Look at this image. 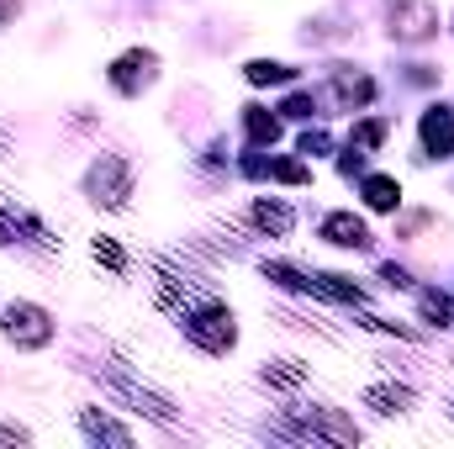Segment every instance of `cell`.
Wrapping results in <instances>:
<instances>
[{
  "instance_id": "83f0119b",
  "label": "cell",
  "mask_w": 454,
  "mask_h": 449,
  "mask_svg": "<svg viewBox=\"0 0 454 449\" xmlns=\"http://www.w3.org/2000/svg\"><path fill=\"white\" fill-rule=\"evenodd\" d=\"M364 159H370V154H359V148H348V143H343V148H339V175H343V180L364 175Z\"/></svg>"
},
{
  "instance_id": "7c38bea8",
  "label": "cell",
  "mask_w": 454,
  "mask_h": 449,
  "mask_svg": "<svg viewBox=\"0 0 454 449\" xmlns=\"http://www.w3.org/2000/svg\"><path fill=\"white\" fill-rule=\"evenodd\" d=\"M248 223L259 238H291L296 232V207L280 201V196H254L248 201Z\"/></svg>"
},
{
  "instance_id": "ffe728a7",
  "label": "cell",
  "mask_w": 454,
  "mask_h": 449,
  "mask_svg": "<svg viewBox=\"0 0 454 449\" xmlns=\"http://www.w3.org/2000/svg\"><path fill=\"white\" fill-rule=\"evenodd\" d=\"M243 80L248 85H296V64H280V59H248L243 64Z\"/></svg>"
},
{
  "instance_id": "1f68e13d",
  "label": "cell",
  "mask_w": 454,
  "mask_h": 449,
  "mask_svg": "<svg viewBox=\"0 0 454 449\" xmlns=\"http://www.w3.org/2000/svg\"><path fill=\"white\" fill-rule=\"evenodd\" d=\"M450 32H454V16H450Z\"/></svg>"
},
{
  "instance_id": "d6a6232c",
  "label": "cell",
  "mask_w": 454,
  "mask_h": 449,
  "mask_svg": "<svg viewBox=\"0 0 454 449\" xmlns=\"http://www.w3.org/2000/svg\"><path fill=\"white\" fill-rule=\"evenodd\" d=\"M450 413H454V402H450Z\"/></svg>"
},
{
  "instance_id": "4316f807",
  "label": "cell",
  "mask_w": 454,
  "mask_h": 449,
  "mask_svg": "<svg viewBox=\"0 0 454 449\" xmlns=\"http://www.w3.org/2000/svg\"><path fill=\"white\" fill-rule=\"evenodd\" d=\"M380 286H391V291H418V280H412L402 264H391V259L380 264Z\"/></svg>"
},
{
  "instance_id": "ac0fdd59",
  "label": "cell",
  "mask_w": 454,
  "mask_h": 449,
  "mask_svg": "<svg viewBox=\"0 0 454 449\" xmlns=\"http://www.w3.org/2000/svg\"><path fill=\"white\" fill-rule=\"evenodd\" d=\"M243 132H248V148H275L280 132H286V116L270 112V106H259V101H248V106H243Z\"/></svg>"
},
{
  "instance_id": "52a82bcc",
  "label": "cell",
  "mask_w": 454,
  "mask_h": 449,
  "mask_svg": "<svg viewBox=\"0 0 454 449\" xmlns=\"http://www.w3.org/2000/svg\"><path fill=\"white\" fill-rule=\"evenodd\" d=\"M386 32L396 43H428V37H439V5L434 0H386Z\"/></svg>"
},
{
  "instance_id": "603a6c76",
  "label": "cell",
  "mask_w": 454,
  "mask_h": 449,
  "mask_svg": "<svg viewBox=\"0 0 454 449\" xmlns=\"http://www.w3.org/2000/svg\"><path fill=\"white\" fill-rule=\"evenodd\" d=\"M90 259L101 264V270H112V275H127V248H121V238H112V232H96L90 238Z\"/></svg>"
},
{
  "instance_id": "cb8c5ba5",
  "label": "cell",
  "mask_w": 454,
  "mask_h": 449,
  "mask_svg": "<svg viewBox=\"0 0 454 449\" xmlns=\"http://www.w3.org/2000/svg\"><path fill=\"white\" fill-rule=\"evenodd\" d=\"M264 180H275V185H312V164L280 154V159H270V175H264Z\"/></svg>"
},
{
  "instance_id": "8992f818",
  "label": "cell",
  "mask_w": 454,
  "mask_h": 449,
  "mask_svg": "<svg viewBox=\"0 0 454 449\" xmlns=\"http://www.w3.org/2000/svg\"><path fill=\"white\" fill-rule=\"evenodd\" d=\"M106 85H112L121 101H137L143 91L159 85V53L143 48V43H137V48H121L112 64H106Z\"/></svg>"
},
{
  "instance_id": "8fae6325",
  "label": "cell",
  "mask_w": 454,
  "mask_h": 449,
  "mask_svg": "<svg viewBox=\"0 0 454 449\" xmlns=\"http://www.w3.org/2000/svg\"><path fill=\"white\" fill-rule=\"evenodd\" d=\"M328 91H333L339 112H364L375 101V80L364 69H354V64H333L328 69Z\"/></svg>"
},
{
  "instance_id": "f546056e",
  "label": "cell",
  "mask_w": 454,
  "mask_h": 449,
  "mask_svg": "<svg viewBox=\"0 0 454 449\" xmlns=\"http://www.w3.org/2000/svg\"><path fill=\"white\" fill-rule=\"evenodd\" d=\"M21 16V0H0V27H11Z\"/></svg>"
},
{
  "instance_id": "5bb4252c",
  "label": "cell",
  "mask_w": 454,
  "mask_h": 449,
  "mask_svg": "<svg viewBox=\"0 0 454 449\" xmlns=\"http://www.w3.org/2000/svg\"><path fill=\"white\" fill-rule=\"evenodd\" d=\"M74 423H80V434H85L90 445H112V449H132L137 445V434H132L127 423H116L106 407H80Z\"/></svg>"
},
{
  "instance_id": "7a4b0ae2",
  "label": "cell",
  "mask_w": 454,
  "mask_h": 449,
  "mask_svg": "<svg viewBox=\"0 0 454 449\" xmlns=\"http://www.w3.org/2000/svg\"><path fill=\"white\" fill-rule=\"evenodd\" d=\"M175 318H180V338L191 349H201L207 359H227L238 349V312L227 307L223 296H212V291L196 296L191 307H180Z\"/></svg>"
},
{
  "instance_id": "9a60e30c",
  "label": "cell",
  "mask_w": 454,
  "mask_h": 449,
  "mask_svg": "<svg viewBox=\"0 0 454 449\" xmlns=\"http://www.w3.org/2000/svg\"><path fill=\"white\" fill-rule=\"evenodd\" d=\"M359 201L364 212H380V217H396L402 212V180L396 175H359Z\"/></svg>"
},
{
  "instance_id": "2e32d148",
  "label": "cell",
  "mask_w": 454,
  "mask_h": 449,
  "mask_svg": "<svg viewBox=\"0 0 454 449\" xmlns=\"http://www.w3.org/2000/svg\"><path fill=\"white\" fill-rule=\"evenodd\" d=\"M312 296L317 302H343V307H364L370 302V291L354 275H339V270H312Z\"/></svg>"
},
{
  "instance_id": "d6986e66",
  "label": "cell",
  "mask_w": 454,
  "mask_h": 449,
  "mask_svg": "<svg viewBox=\"0 0 454 449\" xmlns=\"http://www.w3.org/2000/svg\"><path fill=\"white\" fill-rule=\"evenodd\" d=\"M259 275H264L270 286L291 291V296H312V270H301V264H291V259H259Z\"/></svg>"
},
{
  "instance_id": "30bf717a",
  "label": "cell",
  "mask_w": 454,
  "mask_h": 449,
  "mask_svg": "<svg viewBox=\"0 0 454 449\" xmlns=\"http://www.w3.org/2000/svg\"><path fill=\"white\" fill-rule=\"evenodd\" d=\"M317 238H323V243H333V248H348V254H364V248L375 243L370 223H364V217H354L348 207H339V212H323Z\"/></svg>"
},
{
  "instance_id": "d4e9b609",
  "label": "cell",
  "mask_w": 454,
  "mask_h": 449,
  "mask_svg": "<svg viewBox=\"0 0 454 449\" xmlns=\"http://www.w3.org/2000/svg\"><path fill=\"white\" fill-rule=\"evenodd\" d=\"M275 112L286 116V122H312V116H323V112H317V96H312V91H291Z\"/></svg>"
},
{
  "instance_id": "9c48e42d",
  "label": "cell",
  "mask_w": 454,
  "mask_h": 449,
  "mask_svg": "<svg viewBox=\"0 0 454 449\" xmlns=\"http://www.w3.org/2000/svg\"><path fill=\"white\" fill-rule=\"evenodd\" d=\"M418 148H423L428 164L454 159V106H444V101L423 106V116H418Z\"/></svg>"
},
{
  "instance_id": "e0dca14e",
  "label": "cell",
  "mask_w": 454,
  "mask_h": 449,
  "mask_svg": "<svg viewBox=\"0 0 454 449\" xmlns=\"http://www.w3.org/2000/svg\"><path fill=\"white\" fill-rule=\"evenodd\" d=\"M307 375H312L307 359H264V365H259V386H264V391H280V397L301 391Z\"/></svg>"
},
{
  "instance_id": "f1b7e54d",
  "label": "cell",
  "mask_w": 454,
  "mask_h": 449,
  "mask_svg": "<svg viewBox=\"0 0 454 449\" xmlns=\"http://www.w3.org/2000/svg\"><path fill=\"white\" fill-rule=\"evenodd\" d=\"M0 445H32V429H21V423H0Z\"/></svg>"
},
{
  "instance_id": "4fadbf2b",
  "label": "cell",
  "mask_w": 454,
  "mask_h": 449,
  "mask_svg": "<svg viewBox=\"0 0 454 449\" xmlns=\"http://www.w3.org/2000/svg\"><path fill=\"white\" fill-rule=\"evenodd\" d=\"M375 418H407L412 407H418V391L407 386V381H375V386H364V397H359Z\"/></svg>"
},
{
  "instance_id": "5b68a950",
  "label": "cell",
  "mask_w": 454,
  "mask_h": 449,
  "mask_svg": "<svg viewBox=\"0 0 454 449\" xmlns=\"http://www.w3.org/2000/svg\"><path fill=\"white\" fill-rule=\"evenodd\" d=\"M0 338L16 349V354H43L53 338H59V318L43 307V302H11L0 312Z\"/></svg>"
},
{
  "instance_id": "6da1fadb",
  "label": "cell",
  "mask_w": 454,
  "mask_h": 449,
  "mask_svg": "<svg viewBox=\"0 0 454 449\" xmlns=\"http://www.w3.org/2000/svg\"><path fill=\"white\" fill-rule=\"evenodd\" d=\"M90 375L101 381V391H106L112 402H121L127 413H137V418H148V423H159V429H175V423H180V407H175L153 381H143L127 359H101Z\"/></svg>"
},
{
  "instance_id": "ba28073f",
  "label": "cell",
  "mask_w": 454,
  "mask_h": 449,
  "mask_svg": "<svg viewBox=\"0 0 454 449\" xmlns=\"http://www.w3.org/2000/svg\"><path fill=\"white\" fill-rule=\"evenodd\" d=\"M11 243H32V248H59V238H53V227L43 223L32 207H21V201H0V248H11Z\"/></svg>"
},
{
  "instance_id": "7402d4cb",
  "label": "cell",
  "mask_w": 454,
  "mask_h": 449,
  "mask_svg": "<svg viewBox=\"0 0 454 449\" xmlns=\"http://www.w3.org/2000/svg\"><path fill=\"white\" fill-rule=\"evenodd\" d=\"M386 138H391V116H364V122H354V132H348V148H359V154H375Z\"/></svg>"
},
{
  "instance_id": "4dcf8cb0",
  "label": "cell",
  "mask_w": 454,
  "mask_h": 449,
  "mask_svg": "<svg viewBox=\"0 0 454 449\" xmlns=\"http://www.w3.org/2000/svg\"><path fill=\"white\" fill-rule=\"evenodd\" d=\"M0 154H5V132H0Z\"/></svg>"
},
{
  "instance_id": "3957f363",
  "label": "cell",
  "mask_w": 454,
  "mask_h": 449,
  "mask_svg": "<svg viewBox=\"0 0 454 449\" xmlns=\"http://www.w3.org/2000/svg\"><path fill=\"white\" fill-rule=\"evenodd\" d=\"M275 439H291V445H359V423H348L339 407H286V418L270 429Z\"/></svg>"
},
{
  "instance_id": "277c9868",
  "label": "cell",
  "mask_w": 454,
  "mask_h": 449,
  "mask_svg": "<svg viewBox=\"0 0 454 449\" xmlns=\"http://www.w3.org/2000/svg\"><path fill=\"white\" fill-rule=\"evenodd\" d=\"M132 191H137V169H132L127 154H96L90 169L80 175V196L101 212H127Z\"/></svg>"
},
{
  "instance_id": "44dd1931",
  "label": "cell",
  "mask_w": 454,
  "mask_h": 449,
  "mask_svg": "<svg viewBox=\"0 0 454 449\" xmlns=\"http://www.w3.org/2000/svg\"><path fill=\"white\" fill-rule=\"evenodd\" d=\"M418 318H423L428 328H454V302H450V291H439V286L418 291Z\"/></svg>"
},
{
  "instance_id": "484cf974",
  "label": "cell",
  "mask_w": 454,
  "mask_h": 449,
  "mask_svg": "<svg viewBox=\"0 0 454 449\" xmlns=\"http://www.w3.org/2000/svg\"><path fill=\"white\" fill-rule=\"evenodd\" d=\"M296 154H301V159H323V154H333V132H328V127H301Z\"/></svg>"
}]
</instances>
